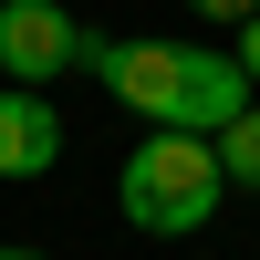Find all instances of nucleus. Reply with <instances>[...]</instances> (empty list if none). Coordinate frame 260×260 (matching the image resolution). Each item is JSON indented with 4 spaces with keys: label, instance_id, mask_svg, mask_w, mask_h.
I'll use <instances>...</instances> for the list:
<instances>
[{
    "label": "nucleus",
    "instance_id": "39448f33",
    "mask_svg": "<svg viewBox=\"0 0 260 260\" xmlns=\"http://www.w3.org/2000/svg\"><path fill=\"white\" fill-rule=\"evenodd\" d=\"M208 146H219V177L229 187H260V94H250V115H229Z\"/></svg>",
    "mask_w": 260,
    "mask_h": 260
},
{
    "label": "nucleus",
    "instance_id": "f257e3e1",
    "mask_svg": "<svg viewBox=\"0 0 260 260\" xmlns=\"http://www.w3.org/2000/svg\"><path fill=\"white\" fill-rule=\"evenodd\" d=\"M73 73H94L104 94H125L146 125H177V136H219L229 115H250L240 52H208V42H115V31H83Z\"/></svg>",
    "mask_w": 260,
    "mask_h": 260
},
{
    "label": "nucleus",
    "instance_id": "f03ea898",
    "mask_svg": "<svg viewBox=\"0 0 260 260\" xmlns=\"http://www.w3.org/2000/svg\"><path fill=\"white\" fill-rule=\"evenodd\" d=\"M219 198H229L219 146H208V136H177V125H146V146L125 156V177H115L125 229H146V240H187V229H208Z\"/></svg>",
    "mask_w": 260,
    "mask_h": 260
},
{
    "label": "nucleus",
    "instance_id": "423d86ee",
    "mask_svg": "<svg viewBox=\"0 0 260 260\" xmlns=\"http://www.w3.org/2000/svg\"><path fill=\"white\" fill-rule=\"evenodd\" d=\"M240 73H250V94H260V11L240 21Z\"/></svg>",
    "mask_w": 260,
    "mask_h": 260
},
{
    "label": "nucleus",
    "instance_id": "0eeeda50",
    "mask_svg": "<svg viewBox=\"0 0 260 260\" xmlns=\"http://www.w3.org/2000/svg\"><path fill=\"white\" fill-rule=\"evenodd\" d=\"M187 11H198V21H250L260 0H187Z\"/></svg>",
    "mask_w": 260,
    "mask_h": 260
},
{
    "label": "nucleus",
    "instance_id": "7ed1b4c3",
    "mask_svg": "<svg viewBox=\"0 0 260 260\" xmlns=\"http://www.w3.org/2000/svg\"><path fill=\"white\" fill-rule=\"evenodd\" d=\"M73 52H83V21L62 11V0H0V73L11 83H52V73H73Z\"/></svg>",
    "mask_w": 260,
    "mask_h": 260
},
{
    "label": "nucleus",
    "instance_id": "6e6552de",
    "mask_svg": "<svg viewBox=\"0 0 260 260\" xmlns=\"http://www.w3.org/2000/svg\"><path fill=\"white\" fill-rule=\"evenodd\" d=\"M0 260H52V250H0Z\"/></svg>",
    "mask_w": 260,
    "mask_h": 260
},
{
    "label": "nucleus",
    "instance_id": "20e7f679",
    "mask_svg": "<svg viewBox=\"0 0 260 260\" xmlns=\"http://www.w3.org/2000/svg\"><path fill=\"white\" fill-rule=\"evenodd\" d=\"M62 167V115L31 94V83H0V177H52Z\"/></svg>",
    "mask_w": 260,
    "mask_h": 260
}]
</instances>
